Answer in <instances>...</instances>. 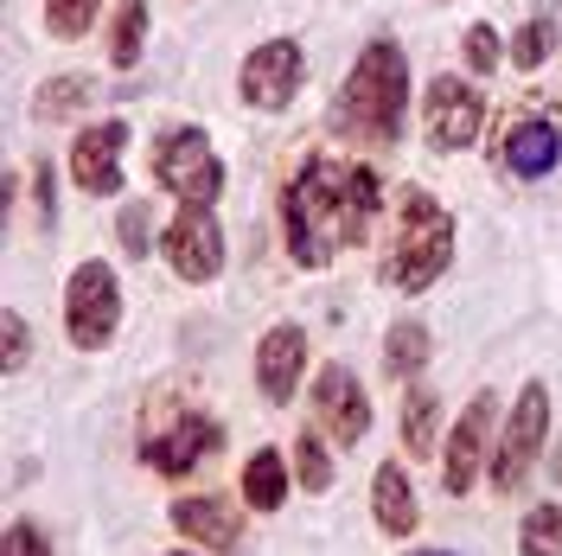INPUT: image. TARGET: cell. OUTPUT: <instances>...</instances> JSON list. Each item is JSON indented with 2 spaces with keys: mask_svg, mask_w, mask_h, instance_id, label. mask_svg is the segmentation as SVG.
Masks as SVG:
<instances>
[{
  "mask_svg": "<svg viewBox=\"0 0 562 556\" xmlns=\"http://www.w3.org/2000/svg\"><path fill=\"white\" fill-rule=\"evenodd\" d=\"M384 205V179L339 154H307V167L288 179L281 199V231L301 269H326L339 249L364 244L371 218Z\"/></svg>",
  "mask_w": 562,
  "mask_h": 556,
  "instance_id": "6da1fadb",
  "label": "cell"
},
{
  "mask_svg": "<svg viewBox=\"0 0 562 556\" xmlns=\"http://www.w3.org/2000/svg\"><path fill=\"white\" fill-rule=\"evenodd\" d=\"M403 122H409V52L396 38H371L339 84L333 129L364 147H396Z\"/></svg>",
  "mask_w": 562,
  "mask_h": 556,
  "instance_id": "7a4b0ae2",
  "label": "cell"
},
{
  "mask_svg": "<svg viewBox=\"0 0 562 556\" xmlns=\"http://www.w3.org/2000/svg\"><path fill=\"white\" fill-rule=\"evenodd\" d=\"M448 263H454V211L435 192H422V186H403L396 192V231H390L384 281L403 288V294H422Z\"/></svg>",
  "mask_w": 562,
  "mask_h": 556,
  "instance_id": "3957f363",
  "label": "cell"
},
{
  "mask_svg": "<svg viewBox=\"0 0 562 556\" xmlns=\"http://www.w3.org/2000/svg\"><path fill=\"white\" fill-rule=\"evenodd\" d=\"M224 448V429L205 416V410H192V403H179V397H160L147 416H140V460L154 467V474H192L199 460Z\"/></svg>",
  "mask_w": 562,
  "mask_h": 556,
  "instance_id": "277c9868",
  "label": "cell"
},
{
  "mask_svg": "<svg viewBox=\"0 0 562 556\" xmlns=\"http://www.w3.org/2000/svg\"><path fill=\"white\" fill-rule=\"evenodd\" d=\"M147 167H154V186H167L186 205H211V199L224 192V160H217V147L205 141V129H173V135H160L154 154H147Z\"/></svg>",
  "mask_w": 562,
  "mask_h": 556,
  "instance_id": "5b68a950",
  "label": "cell"
},
{
  "mask_svg": "<svg viewBox=\"0 0 562 556\" xmlns=\"http://www.w3.org/2000/svg\"><path fill=\"white\" fill-rule=\"evenodd\" d=\"M122 326V281L109 263H77L65 281V333L77 352H103Z\"/></svg>",
  "mask_w": 562,
  "mask_h": 556,
  "instance_id": "8992f818",
  "label": "cell"
},
{
  "mask_svg": "<svg viewBox=\"0 0 562 556\" xmlns=\"http://www.w3.org/2000/svg\"><path fill=\"white\" fill-rule=\"evenodd\" d=\"M543 435H550V390L543 383H525L518 403H512V416H505L498 448H492V492L498 499H512L530 480V467L543 454Z\"/></svg>",
  "mask_w": 562,
  "mask_h": 556,
  "instance_id": "52a82bcc",
  "label": "cell"
},
{
  "mask_svg": "<svg viewBox=\"0 0 562 556\" xmlns=\"http://www.w3.org/2000/svg\"><path fill=\"white\" fill-rule=\"evenodd\" d=\"M486 129V97H480V84H460V77H435L428 84V97H422V135L435 154H460V147H473Z\"/></svg>",
  "mask_w": 562,
  "mask_h": 556,
  "instance_id": "ba28073f",
  "label": "cell"
},
{
  "mask_svg": "<svg viewBox=\"0 0 562 556\" xmlns=\"http://www.w3.org/2000/svg\"><path fill=\"white\" fill-rule=\"evenodd\" d=\"M167 269L179 281H217L224 276V224L211 218V205H179V218L160 231Z\"/></svg>",
  "mask_w": 562,
  "mask_h": 556,
  "instance_id": "9c48e42d",
  "label": "cell"
},
{
  "mask_svg": "<svg viewBox=\"0 0 562 556\" xmlns=\"http://www.w3.org/2000/svg\"><path fill=\"white\" fill-rule=\"evenodd\" d=\"M301 77H307V52L294 38H262L244 58V70H237L244 103H256V109H288L301 97Z\"/></svg>",
  "mask_w": 562,
  "mask_h": 556,
  "instance_id": "30bf717a",
  "label": "cell"
},
{
  "mask_svg": "<svg viewBox=\"0 0 562 556\" xmlns=\"http://www.w3.org/2000/svg\"><path fill=\"white\" fill-rule=\"evenodd\" d=\"M314 416L326 422V435L339 448H358L371 435V403H364V383L351 378L346 365H326L314 378Z\"/></svg>",
  "mask_w": 562,
  "mask_h": 556,
  "instance_id": "8fae6325",
  "label": "cell"
},
{
  "mask_svg": "<svg viewBox=\"0 0 562 556\" xmlns=\"http://www.w3.org/2000/svg\"><path fill=\"white\" fill-rule=\"evenodd\" d=\"M122 147H128V122H122V115H109V122H97V129L77 135L70 174H77V186H83L90 199H115V192H122Z\"/></svg>",
  "mask_w": 562,
  "mask_h": 556,
  "instance_id": "7c38bea8",
  "label": "cell"
},
{
  "mask_svg": "<svg viewBox=\"0 0 562 556\" xmlns=\"http://www.w3.org/2000/svg\"><path fill=\"white\" fill-rule=\"evenodd\" d=\"M492 410H498V397L492 390H480L467 410H460V422L448 429V454H441V487L454 492V499H467V487L480 480V460H486V429H492Z\"/></svg>",
  "mask_w": 562,
  "mask_h": 556,
  "instance_id": "4fadbf2b",
  "label": "cell"
},
{
  "mask_svg": "<svg viewBox=\"0 0 562 556\" xmlns=\"http://www.w3.org/2000/svg\"><path fill=\"white\" fill-rule=\"evenodd\" d=\"M301 371H307V333L301 326H269L262 346H256V383H262V397L288 403Z\"/></svg>",
  "mask_w": 562,
  "mask_h": 556,
  "instance_id": "5bb4252c",
  "label": "cell"
},
{
  "mask_svg": "<svg viewBox=\"0 0 562 556\" xmlns=\"http://www.w3.org/2000/svg\"><path fill=\"white\" fill-rule=\"evenodd\" d=\"M173 524L192 537V544H205L211 556H231L237 544H244V512H237L231 499H217V492H205V499H179Z\"/></svg>",
  "mask_w": 562,
  "mask_h": 556,
  "instance_id": "9a60e30c",
  "label": "cell"
},
{
  "mask_svg": "<svg viewBox=\"0 0 562 556\" xmlns=\"http://www.w3.org/2000/svg\"><path fill=\"white\" fill-rule=\"evenodd\" d=\"M498 147H505V154H498V160H505V174H518V179L557 174V160H562V135L550 129V122H537V115H530V122H512Z\"/></svg>",
  "mask_w": 562,
  "mask_h": 556,
  "instance_id": "2e32d148",
  "label": "cell"
},
{
  "mask_svg": "<svg viewBox=\"0 0 562 556\" xmlns=\"http://www.w3.org/2000/svg\"><path fill=\"white\" fill-rule=\"evenodd\" d=\"M371 505H378V524H384L390 537H409L422 524V505H416V487H409V467H403V460H384V467H378Z\"/></svg>",
  "mask_w": 562,
  "mask_h": 556,
  "instance_id": "e0dca14e",
  "label": "cell"
},
{
  "mask_svg": "<svg viewBox=\"0 0 562 556\" xmlns=\"http://www.w3.org/2000/svg\"><path fill=\"white\" fill-rule=\"evenodd\" d=\"M244 499L256 505V512H276L281 499H288V467H281L276 448H256L244 467Z\"/></svg>",
  "mask_w": 562,
  "mask_h": 556,
  "instance_id": "ac0fdd59",
  "label": "cell"
},
{
  "mask_svg": "<svg viewBox=\"0 0 562 556\" xmlns=\"http://www.w3.org/2000/svg\"><path fill=\"white\" fill-rule=\"evenodd\" d=\"M140 45H147V0H122V7H115V26H109V65L135 70Z\"/></svg>",
  "mask_w": 562,
  "mask_h": 556,
  "instance_id": "d6986e66",
  "label": "cell"
},
{
  "mask_svg": "<svg viewBox=\"0 0 562 556\" xmlns=\"http://www.w3.org/2000/svg\"><path fill=\"white\" fill-rule=\"evenodd\" d=\"M384 365H390V378H409V371L428 365V326H422V320H396V326H390Z\"/></svg>",
  "mask_w": 562,
  "mask_h": 556,
  "instance_id": "ffe728a7",
  "label": "cell"
},
{
  "mask_svg": "<svg viewBox=\"0 0 562 556\" xmlns=\"http://www.w3.org/2000/svg\"><path fill=\"white\" fill-rule=\"evenodd\" d=\"M435 429H441V397L435 390H409V403H403V448H409V460L435 448Z\"/></svg>",
  "mask_w": 562,
  "mask_h": 556,
  "instance_id": "44dd1931",
  "label": "cell"
},
{
  "mask_svg": "<svg viewBox=\"0 0 562 556\" xmlns=\"http://www.w3.org/2000/svg\"><path fill=\"white\" fill-rule=\"evenodd\" d=\"M518 551L525 556H562V505H530L518 524Z\"/></svg>",
  "mask_w": 562,
  "mask_h": 556,
  "instance_id": "7402d4cb",
  "label": "cell"
},
{
  "mask_svg": "<svg viewBox=\"0 0 562 556\" xmlns=\"http://www.w3.org/2000/svg\"><path fill=\"white\" fill-rule=\"evenodd\" d=\"M90 77H52L45 90H38V103H33V115L38 122H65V115H77V109L90 103Z\"/></svg>",
  "mask_w": 562,
  "mask_h": 556,
  "instance_id": "603a6c76",
  "label": "cell"
},
{
  "mask_svg": "<svg viewBox=\"0 0 562 556\" xmlns=\"http://www.w3.org/2000/svg\"><path fill=\"white\" fill-rule=\"evenodd\" d=\"M294 474H301V487H307V492L333 487V454H326V442H319L314 429H301V435H294Z\"/></svg>",
  "mask_w": 562,
  "mask_h": 556,
  "instance_id": "cb8c5ba5",
  "label": "cell"
},
{
  "mask_svg": "<svg viewBox=\"0 0 562 556\" xmlns=\"http://www.w3.org/2000/svg\"><path fill=\"white\" fill-rule=\"evenodd\" d=\"M557 38H562L557 20H530L525 33L512 38V65H518V70H537L543 58H550V52H557Z\"/></svg>",
  "mask_w": 562,
  "mask_h": 556,
  "instance_id": "d4e9b609",
  "label": "cell"
},
{
  "mask_svg": "<svg viewBox=\"0 0 562 556\" xmlns=\"http://www.w3.org/2000/svg\"><path fill=\"white\" fill-rule=\"evenodd\" d=\"M97 7H103V0H45V26L58 38H83L97 26Z\"/></svg>",
  "mask_w": 562,
  "mask_h": 556,
  "instance_id": "484cf974",
  "label": "cell"
},
{
  "mask_svg": "<svg viewBox=\"0 0 562 556\" xmlns=\"http://www.w3.org/2000/svg\"><path fill=\"white\" fill-rule=\"evenodd\" d=\"M115 237H122V249H128V256H147V249H154V224H147V205H140V199H128V205H122V218H115Z\"/></svg>",
  "mask_w": 562,
  "mask_h": 556,
  "instance_id": "4316f807",
  "label": "cell"
},
{
  "mask_svg": "<svg viewBox=\"0 0 562 556\" xmlns=\"http://www.w3.org/2000/svg\"><path fill=\"white\" fill-rule=\"evenodd\" d=\"M0 556H52V544H45V531H38L33 519H20V524H7Z\"/></svg>",
  "mask_w": 562,
  "mask_h": 556,
  "instance_id": "83f0119b",
  "label": "cell"
},
{
  "mask_svg": "<svg viewBox=\"0 0 562 556\" xmlns=\"http://www.w3.org/2000/svg\"><path fill=\"white\" fill-rule=\"evenodd\" d=\"M0 333H7V358H0V365H7V371H20V365H26V352H33V333H26L20 308L0 313Z\"/></svg>",
  "mask_w": 562,
  "mask_h": 556,
  "instance_id": "f1b7e54d",
  "label": "cell"
},
{
  "mask_svg": "<svg viewBox=\"0 0 562 556\" xmlns=\"http://www.w3.org/2000/svg\"><path fill=\"white\" fill-rule=\"evenodd\" d=\"M460 45H467V65L473 70H498V33L492 26H467Z\"/></svg>",
  "mask_w": 562,
  "mask_h": 556,
  "instance_id": "f546056e",
  "label": "cell"
},
{
  "mask_svg": "<svg viewBox=\"0 0 562 556\" xmlns=\"http://www.w3.org/2000/svg\"><path fill=\"white\" fill-rule=\"evenodd\" d=\"M33 192H38V218L52 224V199H58V186H52V167H45V160L33 167Z\"/></svg>",
  "mask_w": 562,
  "mask_h": 556,
  "instance_id": "4dcf8cb0",
  "label": "cell"
},
{
  "mask_svg": "<svg viewBox=\"0 0 562 556\" xmlns=\"http://www.w3.org/2000/svg\"><path fill=\"white\" fill-rule=\"evenodd\" d=\"M167 556H199V551H167Z\"/></svg>",
  "mask_w": 562,
  "mask_h": 556,
  "instance_id": "1f68e13d",
  "label": "cell"
},
{
  "mask_svg": "<svg viewBox=\"0 0 562 556\" xmlns=\"http://www.w3.org/2000/svg\"><path fill=\"white\" fill-rule=\"evenodd\" d=\"M422 556H448V551H422Z\"/></svg>",
  "mask_w": 562,
  "mask_h": 556,
  "instance_id": "d6a6232c",
  "label": "cell"
}]
</instances>
